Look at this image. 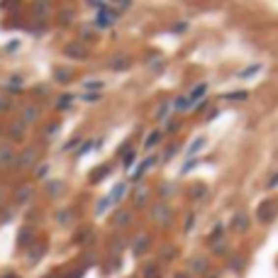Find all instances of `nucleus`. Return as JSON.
Wrapping results in <instances>:
<instances>
[{"instance_id": "f257e3e1", "label": "nucleus", "mask_w": 278, "mask_h": 278, "mask_svg": "<svg viewBox=\"0 0 278 278\" xmlns=\"http://www.w3.org/2000/svg\"><path fill=\"white\" fill-rule=\"evenodd\" d=\"M274 212H276V203H264L261 210H259V220H264V222H271L274 220Z\"/></svg>"}, {"instance_id": "f03ea898", "label": "nucleus", "mask_w": 278, "mask_h": 278, "mask_svg": "<svg viewBox=\"0 0 278 278\" xmlns=\"http://www.w3.org/2000/svg\"><path fill=\"white\" fill-rule=\"evenodd\" d=\"M203 93H205V85H198V88H195V93H193V98H200Z\"/></svg>"}]
</instances>
